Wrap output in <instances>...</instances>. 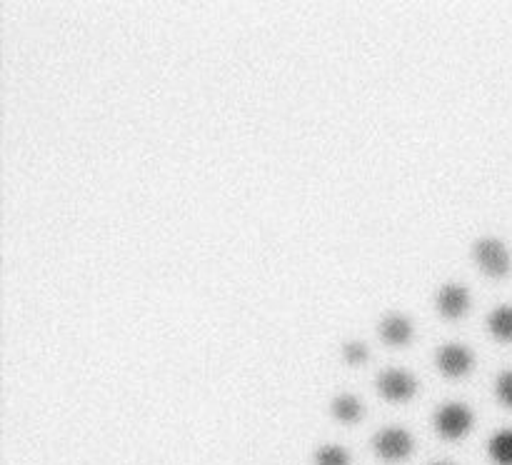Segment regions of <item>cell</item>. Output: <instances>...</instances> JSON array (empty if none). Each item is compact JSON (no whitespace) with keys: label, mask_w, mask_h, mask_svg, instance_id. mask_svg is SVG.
<instances>
[{"label":"cell","mask_w":512,"mask_h":465,"mask_svg":"<svg viewBox=\"0 0 512 465\" xmlns=\"http://www.w3.org/2000/svg\"><path fill=\"white\" fill-rule=\"evenodd\" d=\"M473 255L475 263L483 268L485 275L490 278H505L512 268L510 260V250L503 240L498 238H483L473 245Z\"/></svg>","instance_id":"cell-1"},{"label":"cell","mask_w":512,"mask_h":465,"mask_svg":"<svg viewBox=\"0 0 512 465\" xmlns=\"http://www.w3.org/2000/svg\"><path fill=\"white\" fill-rule=\"evenodd\" d=\"M473 428V410L465 403H445L435 413V430L445 440H460Z\"/></svg>","instance_id":"cell-2"},{"label":"cell","mask_w":512,"mask_h":465,"mask_svg":"<svg viewBox=\"0 0 512 465\" xmlns=\"http://www.w3.org/2000/svg\"><path fill=\"white\" fill-rule=\"evenodd\" d=\"M375 455L388 463H398V460L410 458L413 453V435L405 428H398V425H390V428L380 430L373 438Z\"/></svg>","instance_id":"cell-3"},{"label":"cell","mask_w":512,"mask_h":465,"mask_svg":"<svg viewBox=\"0 0 512 465\" xmlns=\"http://www.w3.org/2000/svg\"><path fill=\"white\" fill-rule=\"evenodd\" d=\"M375 385H378L383 398L398 400V403L410 400L415 393H418V380H415L413 373H408V370L403 368L383 370V373L378 375V380H375Z\"/></svg>","instance_id":"cell-4"},{"label":"cell","mask_w":512,"mask_h":465,"mask_svg":"<svg viewBox=\"0 0 512 465\" xmlns=\"http://www.w3.org/2000/svg\"><path fill=\"white\" fill-rule=\"evenodd\" d=\"M435 363H438L440 373L448 375V378H465L473 370V353L465 345L448 343L443 348H438Z\"/></svg>","instance_id":"cell-5"},{"label":"cell","mask_w":512,"mask_h":465,"mask_svg":"<svg viewBox=\"0 0 512 465\" xmlns=\"http://www.w3.org/2000/svg\"><path fill=\"white\" fill-rule=\"evenodd\" d=\"M435 303H438L440 315H445V318H463L470 308V293L465 285L448 283L438 290Z\"/></svg>","instance_id":"cell-6"},{"label":"cell","mask_w":512,"mask_h":465,"mask_svg":"<svg viewBox=\"0 0 512 465\" xmlns=\"http://www.w3.org/2000/svg\"><path fill=\"white\" fill-rule=\"evenodd\" d=\"M380 335H383L385 343L390 345H405L410 338H413V325L405 315L390 313L385 315L383 323H380Z\"/></svg>","instance_id":"cell-7"},{"label":"cell","mask_w":512,"mask_h":465,"mask_svg":"<svg viewBox=\"0 0 512 465\" xmlns=\"http://www.w3.org/2000/svg\"><path fill=\"white\" fill-rule=\"evenodd\" d=\"M488 455L495 465H512V430H498L488 443Z\"/></svg>","instance_id":"cell-8"},{"label":"cell","mask_w":512,"mask_h":465,"mask_svg":"<svg viewBox=\"0 0 512 465\" xmlns=\"http://www.w3.org/2000/svg\"><path fill=\"white\" fill-rule=\"evenodd\" d=\"M488 330L498 340L512 343V305H498V308L488 315Z\"/></svg>","instance_id":"cell-9"},{"label":"cell","mask_w":512,"mask_h":465,"mask_svg":"<svg viewBox=\"0 0 512 465\" xmlns=\"http://www.w3.org/2000/svg\"><path fill=\"white\" fill-rule=\"evenodd\" d=\"M330 410H333V415L340 420V423H355V420L363 415V403H360L355 395L343 393L333 400Z\"/></svg>","instance_id":"cell-10"},{"label":"cell","mask_w":512,"mask_h":465,"mask_svg":"<svg viewBox=\"0 0 512 465\" xmlns=\"http://www.w3.org/2000/svg\"><path fill=\"white\" fill-rule=\"evenodd\" d=\"M315 465H350V453L343 445H323L315 450Z\"/></svg>","instance_id":"cell-11"},{"label":"cell","mask_w":512,"mask_h":465,"mask_svg":"<svg viewBox=\"0 0 512 465\" xmlns=\"http://www.w3.org/2000/svg\"><path fill=\"white\" fill-rule=\"evenodd\" d=\"M495 393H498L500 403L512 410V370H505V373L500 375L498 383H495Z\"/></svg>","instance_id":"cell-12"},{"label":"cell","mask_w":512,"mask_h":465,"mask_svg":"<svg viewBox=\"0 0 512 465\" xmlns=\"http://www.w3.org/2000/svg\"><path fill=\"white\" fill-rule=\"evenodd\" d=\"M343 358L348 360L350 365H358V363H363V360H368V348H365V343H358V340H353V343H345Z\"/></svg>","instance_id":"cell-13"},{"label":"cell","mask_w":512,"mask_h":465,"mask_svg":"<svg viewBox=\"0 0 512 465\" xmlns=\"http://www.w3.org/2000/svg\"><path fill=\"white\" fill-rule=\"evenodd\" d=\"M433 465H453V463H445V460H440V463H433Z\"/></svg>","instance_id":"cell-14"}]
</instances>
